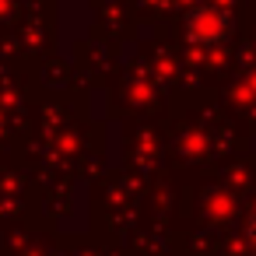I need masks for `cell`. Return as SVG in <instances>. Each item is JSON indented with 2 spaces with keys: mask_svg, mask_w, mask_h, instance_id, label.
Masks as SVG:
<instances>
[{
  "mask_svg": "<svg viewBox=\"0 0 256 256\" xmlns=\"http://www.w3.org/2000/svg\"><path fill=\"white\" fill-rule=\"evenodd\" d=\"M190 36L200 42H218L228 36V18H221L218 11H200L196 18H190Z\"/></svg>",
  "mask_w": 256,
  "mask_h": 256,
  "instance_id": "1",
  "label": "cell"
}]
</instances>
